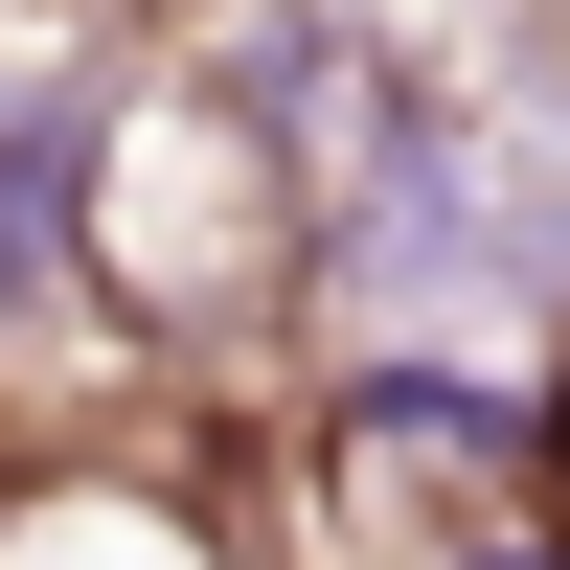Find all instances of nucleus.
Returning a JSON list of instances; mask_svg holds the SVG:
<instances>
[{
  "label": "nucleus",
  "instance_id": "1",
  "mask_svg": "<svg viewBox=\"0 0 570 570\" xmlns=\"http://www.w3.org/2000/svg\"><path fill=\"white\" fill-rule=\"evenodd\" d=\"M0 570H252V548L183 456H69V480H0Z\"/></svg>",
  "mask_w": 570,
  "mask_h": 570
}]
</instances>
